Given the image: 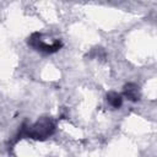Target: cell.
I'll use <instances>...</instances> for the list:
<instances>
[{"label":"cell","instance_id":"cell-2","mask_svg":"<svg viewBox=\"0 0 157 157\" xmlns=\"http://www.w3.org/2000/svg\"><path fill=\"white\" fill-rule=\"evenodd\" d=\"M27 43L29 47H32L33 49L38 50V52H42V53H45V54H52V53H55L58 52L61 47H63V43L60 40H55L53 42L52 44H48V43H44L43 39H42V34L36 32V33H32L28 39H27Z\"/></svg>","mask_w":157,"mask_h":157},{"label":"cell","instance_id":"cell-4","mask_svg":"<svg viewBox=\"0 0 157 157\" xmlns=\"http://www.w3.org/2000/svg\"><path fill=\"white\" fill-rule=\"evenodd\" d=\"M107 101H108V103L113 108H120L121 104H123V97H121V94L118 93V92H114V91L107 93Z\"/></svg>","mask_w":157,"mask_h":157},{"label":"cell","instance_id":"cell-1","mask_svg":"<svg viewBox=\"0 0 157 157\" xmlns=\"http://www.w3.org/2000/svg\"><path fill=\"white\" fill-rule=\"evenodd\" d=\"M55 131V124L50 118L43 117L32 125L23 124L18 131V137H28L34 140H45Z\"/></svg>","mask_w":157,"mask_h":157},{"label":"cell","instance_id":"cell-3","mask_svg":"<svg viewBox=\"0 0 157 157\" xmlns=\"http://www.w3.org/2000/svg\"><path fill=\"white\" fill-rule=\"evenodd\" d=\"M124 96L131 101V102H137L141 97V93H140V88L136 83H132V82H129L124 86Z\"/></svg>","mask_w":157,"mask_h":157}]
</instances>
